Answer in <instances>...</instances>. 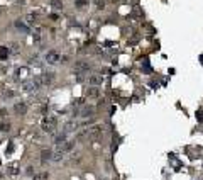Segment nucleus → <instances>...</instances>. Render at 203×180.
<instances>
[{"mask_svg":"<svg viewBox=\"0 0 203 180\" xmlns=\"http://www.w3.org/2000/svg\"><path fill=\"white\" fill-rule=\"evenodd\" d=\"M102 82H103V77H102V75H90L88 77V83L93 85V87L102 85Z\"/></svg>","mask_w":203,"mask_h":180,"instance_id":"obj_6","label":"nucleus"},{"mask_svg":"<svg viewBox=\"0 0 203 180\" xmlns=\"http://www.w3.org/2000/svg\"><path fill=\"white\" fill-rule=\"evenodd\" d=\"M73 146H75V141H64V143L61 144V150L66 153V151H71V150H73Z\"/></svg>","mask_w":203,"mask_h":180,"instance_id":"obj_11","label":"nucleus"},{"mask_svg":"<svg viewBox=\"0 0 203 180\" xmlns=\"http://www.w3.org/2000/svg\"><path fill=\"white\" fill-rule=\"evenodd\" d=\"M7 56H9V48L0 46V60H7Z\"/></svg>","mask_w":203,"mask_h":180,"instance_id":"obj_12","label":"nucleus"},{"mask_svg":"<svg viewBox=\"0 0 203 180\" xmlns=\"http://www.w3.org/2000/svg\"><path fill=\"white\" fill-rule=\"evenodd\" d=\"M86 4H88L86 0H76V9H80V10H81V9H85V5H86Z\"/></svg>","mask_w":203,"mask_h":180,"instance_id":"obj_17","label":"nucleus"},{"mask_svg":"<svg viewBox=\"0 0 203 180\" xmlns=\"http://www.w3.org/2000/svg\"><path fill=\"white\" fill-rule=\"evenodd\" d=\"M41 82H42V85H46V83H51L52 80H54V73H51V71H47V73H42L41 77Z\"/></svg>","mask_w":203,"mask_h":180,"instance_id":"obj_8","label":"nucleus"},{"mask_svg":"<svg viewBox=\"0 0 203 180\" xmlns=\"http://www.w3.org/2000/svg\"><path fill=\"white\" fill-rule=\"evenodd\" d=\"M97 9H98V10H103V9H105V2H103V0H97Z\"/></svg>","mask_w":203,"mask_h":180,"instance_id":"obj_20","label":"nucleus"},{"mask_svg":"<svg viewBox=\"0 0 203 180\" xmlns=\"http://www.w3.org/2000/svg\"><path fill=\"white\" fill-rule=\"evenodd\" d=\"M0 129H2L4 132H9V131H10V124H9V122H7V124H2V126H0Z\"/></svg>","mask_w":203,"mask_h":180,"instance_id":"obj_21","label":"nucleus"},{"mask_svg":"<svg viewBox=\"0 0 203 180\" xmlns=\"http://www.w3.org/2000/svg\"><path fill=\"white\" fill-rule=\"evenodd\" d=\"M100 95V90H98V87H88V90H86V97L88 99H97V97Z\"/></svg>","mask_w":203,"mask_h":180,"instance_id":"obj_7","label":"nucleus"},{"mask_svg":"<svg viewBox=\"0 0 203 180\" xmlns=\"http://www.w3.org/2000/svg\"><path fill=\"white\" fill-rule=\"evenodd\" d=\"M90 63H86V61H76L75 63V70L76 71H80V73H86V71H90Z\"/></svg>","mask_w":203,"mask_h":180,"instance_id":"obj_3","label":"nucleus"},{"mask_svg":"<svg viewBox=\"0 0 203 180\" xmlns=\"http://www.w3.org/2000/svg\"><path fill=\"white\" fill-rule=\"evenodd\" d=\"M4 114H5V112H4V109H0V117H4Z\"/></svg>","mask_w":203,"mask_h":180,"instance_id":"obj_23","label":"nucleus"},{"mask_svg":"<svg viewBox=\"0 0 203 180\" xmlns=\"http://www.w3.org/2000/svg\"><path fill=\"white\" fill-rule=\"evenodd\" d=\"M51 7L54 9V10H61V9H63V2H61V0H52Z\"/></svg>","mask_w":203,"mask_h":180,"instance_id":"obj_14","label":"nucleus"},{"mask_svg":"<svg viewBox=\"0 0 203 180\" xmlns=\"http://www.w3.org/2000/svg\"><path fill=\"white\" fill-rule=\"evenodd\" d=\"M47 160H52V151L51 150H42L41 151V161L46 163Z\"/></svg>","mask_w":203,"mask_h":180,"instance_id":"obj_9","label":"nucleus"},{"mask_svg":"<svg viewBox=\"0 0 203 180\" xmlns=\"http://www.w3.org/2000/svg\"><path fill=\"white\" fill-rule=\"evenodd\" d=\"M81 116H85V117H88V116H93V107H86L83 111V114Z\"/></svg>","mask_w":203,"mask_h":180,"instance_id":"obj_18","label":"nucleus"},{"mask_svg":"<svg viewBox=\"0 0 203 180\" xmlns=\"http://www.w3.org/2000/svg\"><path fill=\"white\" fill-rule=\"evenodd\" d=\"M86 134H88V138H92V139L102 138V134H103V126L95 124V126H92V127H88V129H86Z\"/></svg>","mask_w":203,"mask_h":180,"instance_id":"obj_2","label":"nucleus"},{"mask_svg":"<svg viewBox=\"0 0 203 180\" xmlns=\"http://www.w3.org/2000/svg\"><path fill=\"white\" fill-rule=\"evenodd\" d=\"M64 141H66V136H64V134H59V136L54 138V143H56V144H63Z\"/></svg>","mask_w":203,"mask_h":180,"instance_id":"obj_16","label":"nucleus"},{"mask_svg":"<svg viewBox=\"0 0 203 180\" xmlns=\"http://www.w3.org/2000/svg\"><path fill=\"white\" fill-rule=\"evenodd\" d=\"M110 2H112V4H115V2H119V0H110Z\"/></svg>","mask_w":203,"mask_h":180,"instance_id":"obj_24","label":"nucleus"},{"mask_svg":"<svg viewBox=\"0 0 203 180\" xmlns=\"http://www.w3.org/2000/svg\"><path fill=\"white\" fill-rule=\"evenodd\" d=\"M63 156H64V151H63V150H59V151H56V153H52V160H54V161H61Z\"/></svg>","mask_w":203,"mask_h":180,"instance_id":"obj_13","label":"nucleus"},{"mask_svg":"<svg viewBox=\"0 0 203 180\" xmlns=\"http://www.w3.org/2000/svg\"><path fill=\"white\" fill-rule=\"evenodd\" d=\"M14 112L19 114V116H24V114H27V106L24 102H17L16 106H14Z\"/></svg>","mask_w":203,"mask_h":180,"instance_id":"obj_5","label":"nucleus"},{"mask_svg":"<svg viewBox=\"0 0 203 180\" xmlns=\"http://www.w3.org/2000/svg\"><path fill=\"white\" fill-rule=\"evenodd\" d=\"M59 53H56V51H47V54H46V61L47 63H51V65H54V63H58L59 61Z\"/></svg>","mask_w":203,"mask_h":180,"instance_id":"obj_4","label":"nucleus"},{"mask_svg":"<svg viewBox=\"0 0 203 180\" xmlns=\"http://www.w3.org/2000/svg\"><path fill=\"white\" fill-rule=\"evenodd\" d=\"M7 172H9V173H10V175H14V177L21 173V170L17 168V167H14V165H12V167H9V168H7Z\"/></svg>","mask_w":203,"mask_h":180,"instance_id":"obj_15","label":"nucleus"},{"mask_svg":"<svg viewBox=\"0 0 203 180\" xmlns=\"http://www.w3.org/2000/svg\"><path fill=\"white\" fill-rule=\"evenodd\" d=\"M47 175L46 173H42V175H34V180H42V179H46Z\"/></svg>","mask_w":203,"mask_h":180,"instance_id":"obj_22","label":"nucleus"},{"mask_svg":"<svg viewBox=\"0 0 203 180\" xmlns=\"http://www.w3.org/2000/svg\"><path fill=\"white\" fill-rule=\"evenodd\" d=\"M56 126H58L56 117H44L41 122L42 131H46V132H54L56 131Z\"/></svg>","mask_w":203,"mask_h":180,"instance_id":"obj_1","label":"nucleus"},{"mask_svg":"<svg viewBox=\"0 0 203 180\" xmlns=\"http://www.w3.org/2000/svg\"><path fill=\"white\" fill-rule=\"evenodd\" d=\"M16 27H17V29H21V31H24V32H29V31H31V27L27 26L24 21H16Z\"/></svg>","mask_w":203,"mask_h":180,"instance_id":"obj_10","label":"nucleus"},{"mask_svg":"<svg viewBox=\"0 0 203 180\" xmlns=\"http://www.w3.org/2000/svg\"><path fill=\"white\" fill-rule=\"evenodd\" d=\"M27 24H32V22H36V14H29V16L26 17Z\"/></svg>","mask_w":203,"mask_h":180,"instance_id":"obj_19","label":"nucleus"}]
</instances>
